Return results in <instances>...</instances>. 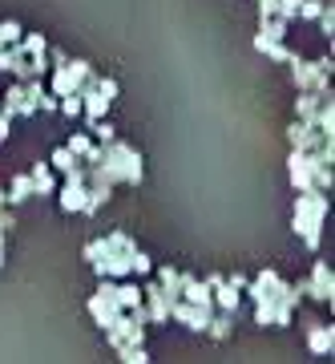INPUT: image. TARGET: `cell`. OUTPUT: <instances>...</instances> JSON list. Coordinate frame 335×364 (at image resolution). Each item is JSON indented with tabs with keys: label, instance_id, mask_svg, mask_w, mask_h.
<instances>
[{
	"label": "cell",
	"instance_id": "cell-1",
	"mask_svg": "<svg viewBox=\"0 0 335 364\" xmlns=\"http://www.w3.org/2000/svg\"><path fill=\"white\" fill-rule=\"evenodd\" d=\"M133 255H138V247H133V239L121 231L105 235V239H97V243H89L85 247V259L93 263V272L101 275V279H121V275H133Z\"/></svg>",
	"mask_w": 335,
	"mask_h": 364
},
{
	"label": "cell",
	"instance_id": "cell-2",
	"mask_svg": "<svg viewBox=\"0 0 335 364\" xmlns=\"http://www.w3.org/2000/svg\"><path fill=\"white\" fill-rule=\"evenodd\" d=\"M323 215H327V195H323V191H307V195H299V203H295V235H303V243H307L311 251L319 247Z\"/></svg>",
	"mask_w": 335,
	"mask_h": 364
},
{
	"label": "cell",
	"instance_id": "cell-3",
	"mask_svg": "<svg viewBox=\"0 0 335 364\" xmlns=\"http://www.w3.org/2000/svg\"><path fill=\"white\" fill-rule=\"evenodd\" d=\"M89 77H93L89 61H65V65L53 69V93L57 97H69V93H77Z\"/></svg>",
	"mask_w": 335,
	"mask_h": 364
},
{
	"label": "cell",
	"instance_id": "cell-4",
	"mask_svg": "<svg viewBox=\"0 0 335 364\" xmlns=\"http://www.w3.org/2000/svg\"><path fill=\"white\" fill-rule=\"evenodd\" d=\"M291 73H295L299 90L327 93V73H331V61H299V57H291Z\"/></svg>",
	"mask_w": 335,
	"mask_h": 364
},
{
	"label": "cell",
	"instance_id": "cell-5",
	"mask_svg": "<svg viewBox=\"0 0 335 364\" xmlns=\"http://www.w3.org/2000/svg\"><path fill=\"white\" fill-rule=\"evenodd\" d=\"M299 291H307L315 304H331L335 279H331V272H327V263H315V267H311V279H303V284H299Z\"/></svg>",
	"mask_w": 335,
	"mask_h": 364
},
{
	"label": "cell",
	"instance_id": "cell-6",
	"mask_svg": "<svg viewBox=\"0 0 335 364\" xmlns=\"http://www.w3.org/2000/svg\"><path fill=\"white\" fill-rule=\"evenodd\" d=\"M307 348L315 352V356H331V348H335V336H331V328H323V324H311V332H307Z\"/></svg>",
	"mask_w": 335,
	"mask_h": 364
},
{
	"label": "cell",
	"instance_id": "cell-7",
	"mask_svg": "<svg viewBox=\"0 0 335 364\" xmlns=\"http://www.w3.org/2000/svg\"><path fill=\"white\" fill-rule=\"evenodd\" d=\"M81 166V158L69 150V146H61V150H53V170H61V174H73V170Z\"/></svg>",
	"mask_w": 335,
	"mask_h": 364
},
{
	"label": "cell",
	"instance_id": "cell-8",
	"mask_svg": "<svg viewBox=\"0 0 335 364\" xmlns=\"http://www.w3.org/2000/svg\"><path fill=\"white\" fill-rule=\"evenodd\" d=\"M28 182H33L37 195H53V170L49 166H37L33 174H28Z\"/></svg>",
	"mask_w": 335,
	"mask_h": 364
},
{
	"label": "cell",
	"instance_id": "cell-9",
	"mask_svg": "<svg viewBox=\"0 0 335 364\" xmlns=\"http://www.w3.org/2000/svg\"><path fill=\"white\" fill-rule=\"evenodd\" d=\"M255 49L267 53V57H275V61H291V53L279 45V41H267V37H255Z\"/></svg>",
	"mask_w": 335,
	"mask_h": 364
},
{
	"label": "cell",
	"instance_id": "cell-10",
	"mask_svg": "<svg viewBox=\"0 0 335 364\" xmlns=\"http://www.w3.org/2000/svg\"><path fill=\"white\" fill-rule=\"evenodd\" d=\"M21 37H25V28L16 25V21H4V25H0V49H13Z\"/></svg>",
	"mask_w": 335,
	"mask_h": 364
},
{
	"label": "cell",
	"instance_id": "cell-11",
	"mask_svg": "<svg viewBox=\"0 0 335 364\" xmlns=\"http://www.w3.org/2000/svg\"><path fill=\"white\" fill-rule=\"evenodd\" d=\"M28 195H33V182H28V174H21V178H13V191H9L4 198H9V203L16 207V203H25Z\"/></svg>",
	"mask_w": 335,
	"mask_h": 364
},
{
	"label": "cell",
	"instance_id": "cell-12",
	"mask_svg": "<svg viewBox=\"0 0 335 364\" xmlns=\"http://www.w3.org/2000/svg\"><path fill=\"white\" fill-rule=\"evenodd\" d=\"M299 9H303V0H275V16H279V21H287V25L299 16Z\"/></svg>",
	"mask_w": 335,
	"mask_h": 364
},
{
	"label": "cell",
	"instance_id": "cell-13",
	"mask_svg": "<svg viewBox=\"0 0 335 364\" xmlns=\"http://www.w3.org/2000/svg\"><path fill=\"white\" fill-rule=\"evenodd\" d=\"M69 150H73L77 158H89V154H93V142H89V134H73V138H69Z\"/></svg>",
	"mask_w": 335,
	"mask_h": 364
},
{
	"label": "cell",
	"instance_id": "cell-14",
	"mask_svg": "<svg viewBox=\"0 0 335 364\" xmlns=\"http://www.w3.org/2000/svg\"><path fill=\"white\" fill-rule=\"evenodd\" d=\"M299 16H303V21H319V16H323V4H319V0H303Z\"/></svg>",
	"mask_w": 335,
	"mask_h": 364
},
{
	"label": "cell",
	"instance_id": "cell-15",
	"mask_svg": "<svg viewBox=\"0 0 335 364\" xmlns=\"http://www.w3.org/2000/svg\"><path fill=\"white\" fill-rule=\"evenodd\" d=\"M121 364H150V356L142 348H121Z\"/></svg>",
	"mask_w": 335,
	"mask_h": 364
},
{
	"label": "cell",
	"instance_id": "cell-16",
	"mask_svg": "<svg viewBox=\"0 0 335 364\" xmlns=\"http://www.w3.org/2000/svg\"><path fill=\"white\" fill-rule=\"evenodd\" d=\"M61 109L69 117H77L81 114V93H69V97H61Z\"/></svg>",
	"mask_w": 335,
	"mask_h": 364
},
{
	"label": "cell",
	"instance_id": "cell-17",
	"mask_svg": "<svg viewBox=\"0 0 335 364\" xmlns=\"http://www.w3.org/2000/svg\"><path fill=\"white\" fill-rule=\"evenodd\" d=\"M150 267H154V263H150V255H142V251H138V255H133V275H150Z\"/></svg>",
	"mask_w": 335,
	"mask_h": 364
},
{
	"label": "cell",
	"instance_id": "cell-18",
	"mask_svg": "<svg viewBox=\"0 0 335 364\" xmlns=\"http://www.w3.org/2000/svg\"><path fill=\"white\" fill-rule=\"evenodd\" d=\"M319 28L327 33V37H331V28H335V13H331V9H323V16H319Z\"/></svg>",
	"mask_w": 335,
	"mask_h": 364
},
{
	"label": "cell",
	"instance_id": "cell-19",
	"mask_svg": "<svg viewBox=\"0 0 335 364\" xmlns=\"http://www.w3.org/2000/svg\"><path fill=\"white\" fill-rule=\"evenodd\" d=\"M97 138H101V146L114 142V126H105V122H97Z\"/></svg>",
	"mask_w": 335,
	"mask_h": 364
},
{
	"label": "cell",
	"instance_id": "cell-20",
	"mask_svg": "<svg viewBox=\"0 0 335 364\" xmlns=\"http://www.w3.org/2000/svg\"><path fill=\"white\" fill-rule=\"evenodd\" d=\"M9 138V117H0V142Z\"/></svg>",
	"mask_w": 335,
	"mask_h": 364
}]
</instances>
